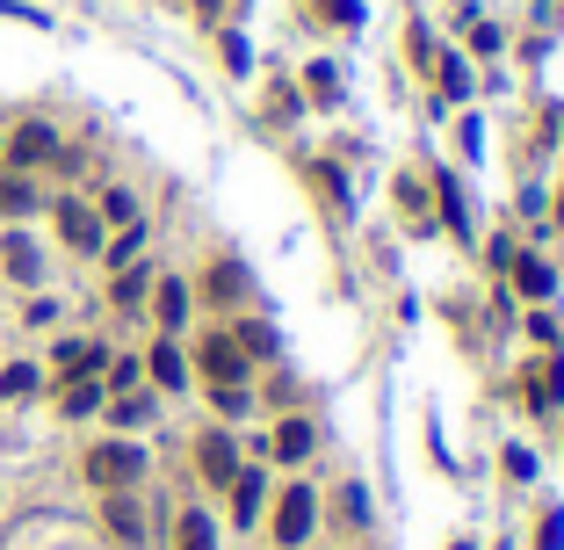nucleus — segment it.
<instances>
[{
    "instance_id": "obj_11",
    "label": "nucleus",
    "mask_w": 564,
    "mask_h": 550,
    "mask_svg": "<svg viewBox=\"0 0 564 550\" xmlns=\"http://www.w3.org/2000/svg\"><path fill=\"white\" fill-rule=\"evenodd\" d=\"M159 319H167V327L188 319V290H181V283H159Z\"/></svg>"
},
{
    "instance_id": "obj_17",
    "label": "nucleus",
    "mask_w": 564,
    "mask_h": 550,
    "mask_svg": "<svg viewBox=\"0 0 564 550\" xmlns=\"http://www.w3.org/2000/svg\"><path fill=\"white\" fill-rule=\"evenodd\" d=\"M0 392H8V398L36 392V370H30V362H15V370H8V377H0Z\"/></svg>"
},
{
    "instance_id": "obj_3",
    "label": "nucleus",
    "mask_w": 564,
    "mask_h": 550,
    "mask_svg": "<svg viewBox=\"0 0 564 550\" xmlns=\"http://www.w3.org/2000/svg\"><path fill=\"white\" fill-rule=\"evenodd\" d=\"M58 232H66V246H80V254L102 246V218H95L87 204H58Z\"/></svg>"
},
{
    "instance_id": "obj_6",
    "label": "nucleus",
    "mask_w": 564,
    "mask_h": 550,
    "mask_svg": "<svg viewBox=\"0 0 564 550\" xmlns=\"http://www.w3.org/2000/svg\"><path fill=\"white\" fill-rule=\"evenodd\" d=\"M203 479L210 485H232V479H240V464H232V442H224V435H210V442H203Z\"/></svg>"
},
{
    "instance_id": "obj_7",
    "label": "nucleus",
    "mask_w": 564,
    "mask_h": 550,
    "mask_svg": "<svg viewBox=\"0 0 564 550\" xmlns=\"http://www.w3.org/2000/svg\"><path fill=\"white\" fill-rule=\"evenodd\" d=\"M58 370H66V377H95V370H102V348L95 341H66L58 348Z\"/></svg>"
},
{
    "instance_id": "obj_13",
    "label": "nucleus",
    "mask_w": 564,
    "mask_h": 550,
    "mask_svg": "<svg viewBox=\"0 0 564 550\" xmlns=\"http://www.w3.org/2000/svg\"><path fill=\"white\" fill-rule=\"evenodd\" d=\"M232 499H240V521L261 515V479H254V471H246V479H232Z\"/></svg>"
},
{
    "instance_id": "obj_16",
    "label": "nucleus",
    "mask_w": 564,
    "mask_h": 550,
    "mask_svg": "<svg viewBox=\"0 0 564 550\" xmlns=\"http://www.w3.org/2000/svg\"><path fill=\"white\" fill-rule=\"evenodd\" d=\"M95 406H102V392H95L87 377H73L66 384V413H95Z\"/></svg>"
},
{
    "instance_id": "obj_5",
    "label": "nucleus",
    "mask_w": 564,
    "mask_h": 550,
    "mask_svg": "<svg viewBox=\"0 0 564 550\" xmlns=\"http://www.w3.org/2000/svg\"><path fill=\"white\" fill-rule=\"evenodd\" d=\"M203 370L218 384H240L246 377V355H240V341H203Z\"/></svg>"
},
{
    "instance_id": "obj_10",
    "label": "nucleus",
    "mask_w": 564,
    "mask_h": 550,
    "mask_svg": "<svg viewBox=\"0 0 564 550\" xmlns=\"http://www.w3.org/2000/svg\"><path fill=\"white\" fill-rule=\"evenodd\" d=\"M0 254H8V275H15V283H36V246L30 240H8Z\"/></svg>"
},
{
    "instance_id": "obj_2",
    "label": "nucleus",
    "mask_w": 564,
    "mask_h": 550,
    "mask_svg": "<svg viewBox=\"0 0 564 550\" xmlns=\"http://www.w3.org/2000/svg\"><path fill=\"white\" fill-rule=\"evenodd\" d=\"M311 515H319L311 485H290V493H283V507H275V536H283V543H305V536H311Z\"/></svg>"
},
{
    "instance_id": "obj_8",
    "label": "nucleus",
    "mask_w": 564,
    "mask_h": 550,
    "mask_svg": "<svg viewBox=\"0 0 564 550\" xmlns=\"http://www.w3.org/2000/svg\"><path fill=\"white\" fill-rule=\"evenodd\" d=\"M30 204H36L30 182H22V174H0V218H22Z\"/></svg>"
},
{
    "instance_id": "obj_15",
    "label": "nucleus",
    "mask_w": 564,
    "mask_h": 550,
    "mask_svg": "<svg viewBox=\"0 0 564 550\" xmlns=\"http://www.w3.org/2000/svg\"><path fill=\"white\" fill-rule=\"evenodd\" d=\"M153 377H159V384H181V377H188V362L174 355V348H153Z\"/></svg>"
},
{
    "instance_id": "obj_14",
    "label": "nucleus",
    "mask_w": 564,
    "mask_h": 550,
    "mask_svg": "<svg viewBox=\"0 0 564 550\" xmlns=\"http://www.w3.org/2000/svg\"><path fill=\"white\" fill-rule=\"evenodd\" d=\"M181 550H218V536H210L203 515H181Z\"/></svg>"
},
{
    "instance_id": "obj_18",
    "label": "nucleus",
    "mask_w": 564,
    "mask_h": 550,
    "mask_svg": "<svg viewBox=\"0 0 564 550\" xmlns=\"http://www.w3.org/2000/svg\"><path fill=\"white\" fill-rule=\"evenodd\" d=\"M102 210H109V218H117V224H131V218H137V204H131V196H123V189H109V196H102Z\"/></svg>"
},
{
    "instance_id": "obj_1",
    "label": "nucleus",
    "mask_w": 564,
    "mask_h": 550,
    "mask_svg": "<svg viewBox=\"0 0 564 550\" xmlns=\"http://www.w3.org/2000/svg\"><path fill=\"white\" fill-rule=\"evenodd\" d=\"M87 479L102 485V493H131V485L145 479V449H131V442H102V449H87Z\"/></svg>"
},
{
    "instance_id": "obj_9",
    "label": "nucleus",
    "mask_w": 564,
    "mask_h": 550,
    "mask_svg": "<svg viewBox=\"0 0 564 550\" xmlns=\"http://www.w3.org/2000/svg\"><path fill=\"white\" fill-rule=\"evenodd\" d=\"M109 529H117L123 543H137V536H145V521H137V507H131V499H123V493L109 499Z\"/></svg>"
},
{
    "instance_id": "obj_12",
    "label": "nucleus",
    "mask_w": 564,
    "mask_h": 550,
    "mask_svg": "<svg viewBox=\"0 0 564 550\" xmlns=\"http://www.w3.org/2000/svg\"><path fill=\"white\" fill-rule=\"evenodd\" d=\"M275 449H283V457H305V449H311V420H283Z\"/></svg>"
},
{
    "instance_id": "obj_4",
    "label": "nucleus",
    "mask_w": 564,
    "mask_h": 550,
    "mask_svg": "<svg viewBox=\"0 0 564 550\" xmlns=\"http://www.w3.org/2000/svg\"><path fill=\"white\" fill-rule=\"evenodd\" d=\"M8 153H15V167H36V160L58 153V131H52V123H22V131L8 138Z\"/></svg>"
}]
</instances>
